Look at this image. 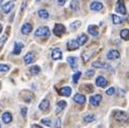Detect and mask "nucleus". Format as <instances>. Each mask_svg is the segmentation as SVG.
<instances>
[{"mask_svg": "<svg viewBox=\"0 0 129 128\" xmlns=\"http://www.w3.org/2000/svg\"><path fill=\"white\" fill-rule=\"evenodd\" d=\"M22 48H23V44H22V43H20V42H15V43H14V48H13V54H14V55L20 54Z\"/></svg>", "mask_w": 129, "mask_h": 128, "instance_id": "nucleus-19", "label": "nucleus"}, {"mask_svg": "<svg viewBox=\"0 0 129 128\" xmlns=\"http://www.w3.org/2000/svg\"><path fill=\"white\" fill-rule=\"evenodd\" d=\"M89 7H90V9L93 10V11H100V10L103 9L104 5H103L101 2H99V1H93V2L90 3V6H89Z\"/></svg>", "mask_w": 129, "mask_h": 128, "instance_id": "nucleus-11", "label": "nucleus"}, {"mask_svg": "<svg viewBox=\"0 0 129 128\" xmlns=\"http://www.w3.org/2000/svg\"><path fill=\"white\" fill-rule=\"evenodd\" d=\"M80 24H81L80 21H74V22H72V23L70 24V28H71L72 30H76V29L80 26Z\"/></svg>", "mask_w": 129, "mask_h": 128, "instance_id": "nucleus-31", "label": "nucleus"}, {"mask_svg": "<svg viewBox=\"0 0 129 128\" xmlns=\"http://www.w3.org/2000/svg\"><path fill=\"white\" fill-rule=\"evenodd\" d=\"M36 57H35V54L31 53V52H28L25 54V56L23 57V60H24V63L25 64H31L34 61H35Z\"/></svg>", "mask_w": 129, "mask_h": 128, "instance_id": "nucleus-9", "label": "nucleus"}, {"mask_svg": "<svg viewBox=\"0 0 129 128\" xmlns=\"http://www.w3.org/2000/svg\"><path fill=\"white\" fill-rule=\"evenodd\" d=\"M87 40H88L87 36H86L85 34H82V35H80V36L78 37V39H77V42H78L79 46H83V45H84V44L87 42Z\"/></svg>", "mask_w": 129, "mask_h": 128, "instance_id": "nucleus-25", "label": "nucleus"}, {"mask_svg": "<svg viewBox=\"0 0 129 128\" xmlns=\"http://www.w3.org/2000/svg\"><path fill=\"white\" fill-rule=\"evenodd\" d=\"M10 69L9 65H7V64H2L0 63V72H6Z\"/></svg>", "mask_w": 129, "mask_h": 128, "instance_id": "nucleus-30", "label": "nucleus"}, {"mask_svg": "<svg viewBox=\"0 0 129 128\" xmlns=\"http://www.w3.org/2000/svg\"><path fill=\"white\" fill-rule=\"evenodd\" d=\"M2 121L5 123V124H9L11 121H12V115H11V113H9V112H4L3 114H2Z\"/></svg>", "mask_w": 129, "mask_h": 128, "instance_id": "nucleus-20", "label": "nucleus"}, {"mask_svg": "<svg viewBox=\"0 0 129 128\" xmlns=\"http://www.w3.org/2000/svg\"><path fill=\"white\" fill-rule=\"evenodd\" d=\"M1 31H2V25H1V23H0V34H1Z\"/></svg>", "mask_w": 129, "mask_h": 128, "instance_id": "nucleus-41", "label": "nucleus"}, {"mask_svg": "<svg viewBox=\"0 0 129 128\" xmlns=\"http://www.w3.org/2000/svg\"><path fill=\"white\" fill-rule=\"evenodd\" d=\"M120 37L121 39L125 40V41H128L129 40V29L128 28H124L120 31Z\"/></svg>", "mask_w": 129, "mask_h": 128, "instance_id": "nucleus-24", "label": "nucleus"}, {"mask_svg": "<svg viewBox=\"0 0 129 128\" xmlns=\"http://www.w3.org/2000/svg\"><path fill=\"white\" fill-rule=\"evenodd\" d=\"M78 47H79V44L76 40H69L67 42V49L69 51H74V50L78 49Z\"/></svg>", "mask_w": 129, "mask_h": 128, "instance_id": "nucleus-8", "label": "nucleus"}, {"mask_svg": "<svg viewBox=\"0 0 129 128\" xmlns=\"http://www.w3.org/2000/svg\"><path fill=\"white\" fill-rule=\"evenodd\" d=\"M51 56H52V59H54V60H59V59L62 58V52H61V50H60L59 48H55V49L52 50Z\"/></svg>", "mask_w": 129, "mask_h": 128, "instance_id": "nucleus-16", "label": "nucleus"}, {"mask_svg": "<svg viewBox=\"0 0 129 128\" xmlns=\"http://www.w3.org/2000/svg\"><path fill=\"white\" fill-rule=\"evenodd\" d=\"M31 128H43V127L39 126L38 124H34V125H31Z\"/></svg>", "mask_w": 129, "mask_h": 128, "instance_id": "nucleus-40", "label": "nucleus"}, {"mask_svg": "<svg viewBox=\"0 0 129 128\" xmlns=\"http://www.w3.org/2000/svg\"><path fill=\"white\" fill-rule=\"evenodd\" d=\"M33 30V26H31L30 23H24L22 26H21V34L22 35H28L30 34V31Z\"/></svg>", "mask_w": 129, "mask_h": 128, "instance_id": "nucleus-15", "label": "nucleus"}, {"mask_svg": "<svg viewBox=\"0 0 129 128\" xmlns=\"http://www.w3.org/2000/svg\"><path fill=\"white\" fill-rule=\"evenodd\" d=\"M67 62L70 64V66H71L73 69H75V68L77 67V58H76V57H72V56L68 57V58H67Z\"/></svg>", "mask_w": 129, "mask_h": 128, "instance_id": "nucleus-22", "label": "nucleus"}, {"mask_svg": "<svg viewBox=\"0 0 129 128\" xmlns=\"http://www.w3.org/2000/svg\"><path fill=\"white\" fill-rule=\"evenodd\" d=\"M55 1H56L59 5H64V4H65V2H66V0H55Z\"/></svg>", "mask_w": 129, "mask_h": 128, "instance_id": "nucleus-38", "label": "nucleus"}, {"mask_svg": "<svg viewBox=\"0 0 129 128\" xmlns=\"http://www.w3.org/2000/svg\"><path fill=\"white\" fill-rule=\"evenodd\" d=\"M116 11L119 12L120 14H126V7L124 0H118L116 3Z\"/></svg>", "mask_w": 129, "mask_h": 128, "instance_id": "nucleus-4", "label": "nucleus"}, {"mask_svg": "<svg viewBox=\"0 0 129 128\" xmlns=\"http://www.w3.org/2000/svg\"><path fill=\"white\" fill-rule=\"evenodd\" d=\"M26 111H27V110H26V108H22V109H21V114H22V116H23V117H25V116H26Z\"/></svg>", "mask_w": 129, "mask_h": 128, "instance_id": "nucleus-39", "label": "nucleus"}, {"mask_svg": "<svg viewBox=\"0 0 129 128\" xmlns=\"http://www.w3.org/2000/svg\"><path fill=\"white\" fill-rule=\"evenodd\" d=\"M65 31H66V28L62 23H56L54 28H53V33L57 37H62L64 34H65Z\"/></svg>", "mask_w": 129, "mask_h": 128, "instance_id": "nucleus-3", "label": "nucleus"}, {"mask_svg": "<svg viewBox=\"0 0 129 128\" xmlns=\"http://www.w3.org/2000/svg\"><path fill=\"white\" fill-rule=\"evenodd\" d=\"M69 7H70V9L71 10H73V11H78L79 10V2H78V0H72V1L70 2V4H69Z\"/></svg>", "mask_w": 129, "mask_h": 128, "instance_id": "nucleus-23", "label": "nucleus"}, {"mask_svg": "<svg viewBox=\"0 0 129 128\" xmlns=\"http://www.w3.org/2000/svg\"><path fill=\"white\" fill-rule=\"evenodd\" d=\"M6 39H7V36L6 35H3L1 40H0V48H2V46L4 45V43L6 42Z\"/></svg>", "mask_w": 129, "mask_h": 128, "instance_id": "nucleus-34", "label": "nucleus"}, {"mask_svg": "<svg viewBox=\"0 0 129 128\" xmlns=\"http://www.w3.org/2000/svg\"><path fill=\"white\" fill-rule=\"evenodd\" d=\"M13 7H14V3L12 2V1H8V2H6L5 4H3L2 5V11L4 12V13H9L12 9H13Z\"/></svg>", "mask_w": 129, "mask_h": 128, "instance_id": "nucleus-7", "label": "nucleus"}, {"mask_svg": "<svg viewBox=\"0 0 129 128\" xmlns=\"http://www.w3.org/2000/svg\"><path fill=\"white\" fill-rule=\"evenodd\" d=\"M71 91H72V89L69 86H64V87H61L59 89V93L64 95V97H69V95L71 94Z\"/></svg>", "mask_w": 129, "mask_h": 128, "instance_id": "nucleus-18", "label": "nucleus"}, {"mask_svg": "<svg viewBox=\"0 0 129 128\" xmlns=\"http://www.w3.org/2000/svg\"><path fill=\"white\" fill-rule=\"evenodd\" d=\"M102 99H103V97L101 94H94V95H92V97L89 98V103H90V105H92L94 107H98L100 105Z\"/></svg>", "mask_w": 129, "mask_h": 128, "instance_id": "nucleus-5", "label": "nucleus"}, {"mask_svg": "<svg viewBox=\"0 0 129 128\" xmlns=\"http://www.w3.org/2000/svg\"><path fill=\"white\" fill-rule=\"evenodd\" d=\"M93 74H94V71L93 70H87L85 72V76L86 77H91V76H93Z\"/></svg>", "mask_w": 129, "mask_h": 128, "instance_id": "nucleus-37", "label": "nucleus"}, {"mask_svg": "<svg viewBox=\"0 0 129 128\" xmlns=\"http://www.w3.org/2000/svg\"><path fill=\"white\" fill-rule=\"evenodd\" d=\"M0 128H1V124H0Z\"/></svg>", "mask_w": 129, "mask_h": 128, "instance_id": "nucleus-43", "label": "nucleus"}, {"mask_svg": "<svg viewBox=\"0 0 129 128\" xmlns=\"http://www.w3.org/2000/svg\"><path fill=\"white\" fill-rule=\"evenodd\" d=\"M112 19H113V23L114 24H119L122 22V18L116 14H112Z\"/></svg>", "mask_w": 129, "mask_h": 128, "instance_id": "nucleus-29", "label": "nucleus"}, {"mask_svg": "<svg viewBox=\"0 0 129 128\" xmlns=\"http://www.w3.org/2000/svg\"><path fill=\"white\" fill-rule=\"evenodd\" d=\"M54 126H55L56 128H60V127H61V119H60V118H57V119H56Z\"/></svg>", "mask_w": 129, "mask_h": 128, "instance_id": "nucleus-35", "label": "nucleus"}, {"mask_svg": "<svg viewBox=\"0 0 129 128\" xmlns=\"http://www.w3.org/2000/svg\"><path fill=\"white\" fill-rule=\"evenodd\" d=\"M39 109H40L41 111H43V112L48 111V110L50 109V102H49L47 99L43 100V101L40 103V105H39Z\"/></svg>", "mask_w": 129, "mask_h": 128, "instance_id": "nucleus-13", "label": "nucleus"}, {"mask_svg": "<svg viewBox=\"0 0 129 128\" xmlns=\"http://www.w3.org/2000/svg\"><path fill=\"white\" fill-rule=\"evenodd\" d=\"M2 2H3V0H0V4H1Z\"/></svg>", "mask_w": 129, "mask_h": 128, "instance_id": "nucleus-42", "label": "nucleus"}, {"mask_svg": "<svg viewBox=\"0 0 129 128\" xmlns=\"http://www.w3.org/2000/svg\"><path fill=\"white\" fill-rule=\"evenodd\" d=\"M66 107V102L65 101H59L56 105V114H59L62 110H64Z\"/></svg>", "mask_w": 129, "mask_h": 128, "instance_id": "nucleus-21", "label": "nucleus"}, {"mask_svg": "<svg viewBox=\"0 0 129 128\" xmlns=\"http://www.w3.org/2000/svg\"><path fill=\"white\" fill-rule=\"evenodd\" d=\"M95 84L99 87H106L108 85V80L103 76H98L95 79Z\"/></svg>", "mask_w": 129, "mask_h": 128, "instance_id": "nucleus-6", "label": "nucleus"}, {"mask_svg": "<svg viewBox=\"0 0 129 128\" xmlns=\"http://www.w3.org/2000/svg\"><path fill=\"white\" fill-rule=\"evenodd\" d=\"M41 122L44 124V125H47V126H52V123L50 121V119H42Z\"/></svg>", "mask_w": 129, "mask_h": 128, "instance_id": "nucleus-33", "label": "nucleus"}, {"mask_svg": "<svg viewBox=\"0 0 129 128\" xmlns=\"http://www.w3.org/2000/svg\"><path fill=\"white\" fill-rule=\"evenodd\" d=\"M120 57V53L117 50H110L107 54V58L109 60H116Z\"/></svg>", "mask_w": 129, "mask_h": 128, "instance_id": "nucleus-10", "label": "nucleus"}, {"mask_svg": "<svg viewBox=\"0 0 129 128\" xmlns=\"http://www.w3.org/2000/svg\"><path fill=\"white\" fill-rule=\"evenodd\" d=\"M114 118L119 122H127L129 120V115L124 111H117L114 113Z\"/></svg>", "mask_w": 129, "mask_h": 128, "instance_id": "nucleus-2", "label": "nucleus"}, {"mask_svg": "<svg viewBox=\"0 0 129 128\" xmlns=\"http://www.w3.org/2000/svg\"><path fill=\"white\" fill-rule=\"evenodd\" d=\"M38 15L43 19H48L49 18V12L46 9H40L38 11Z\"/></svg>", "mask_w": 129, "mask_h": 128, "instance_id": "nucleus-26", "label": "nucleus"}, {"mask_svg": "<svg viewBox=\"0 0 129 128\" xmlns=\"http://www.w3.org/2000/svg\"><path fill=\"white\" fill-rule=\"evenodd\" d=\"M50 36V29L48 26H40L35 31V37L38 38H48Z\"/></svg>", "mask_w": 129, "mask_h": 128, "instance_id": "nucleus-1", "label": "nucleus"}, {"mask_svg": "<svg viewBox=\"0 0 129 128\" xmlns=\"http://www.w3.org/2000/svg\"><path fill=\"white\" fill-rule=\"evenodd\" d=\"M83 120L85 122H87V123H90V122H92V121L95 120V117L93 115H91V114H86V115L83 116Z\"/></svg>", "mask_w": 129, "mask_h": 128, "instance_id": "nucleus-28", "label": "nucleus"}, {"mask_svg": "<svg viewBox=\"0 0 129 128\" xmlns=\"http://www.w3.org/2000/svg\"><path fill=\"white\" fill-rule=\"evenodd\" d=\"M92 67L93 68H99V69H107L110 66L107 63H104V62H101V61H95V62L92 63Z\"/></svg>", "mask_w": 129, "mask_h": 128, "instance_id": "nucleus-14", "label": "nucleus"}, {"mask_svg": "<svg viewBox=\"0 0 129 128\" xmlns=\"http://www.w3.org/2000/svg\"><path fill=\"white\" fill-rule=\"evenodd\" d=\"M107 94H109V95H112V94H114L115 93V87H110L109 89H107Z\"/></svg>", "mask_w": 129, "mask_h": 128, "instance_id": "nucleus-36", "label": "nucleus"}, {"mask_svg": "<svg viewBox=\"0 0 129 128\" xmlns=\"http://www.w3.org/2000/svg\"><path fill=\"white\" fill-rule=\"evenodd\" d=\"M87 30H88V33H89L91 36H93V37L99 36V27L96 26V25H93V24L88 25Z\"/></svg>", "mask_w": 129, "mask_h": 128, "instance_id": "nucleus-17", "label": "nucleus"}, {"mask_svg": "<svg viewBox=\"0 0 129 128\" xmlns=\"http://www.w3.org/2000/svg\"><path fill=\"white\" fill-rule=\"evenodd\" d=\"M80 75H81V72H80V71H77V72L72 76V81H73V83H77V81H78Z\"/></svg>", "mask_w": 129, "mask_h": 128, "instance_id": "nucleus-32", "label": "nucleus"}, {"mask_svg": "<svg viewBox=\"0 0 129 128\" xmlns=\"http://www.w3.org/2000/svg\"><path fill=\"white\" fill-rule=\"evenodd\" d=\"M73 100H74V102L75 103H77V104H80V105H83L85 102H86V99H85V97L83 94H81V93H76L74 97H73Z\"/></svg>", "mask_w": 129, "mask_h": 128, "instance_id": "nucleus-12", "label": "nucleus"}, {"mask_svg": "<svg viewBox=\"0 0 129 128\" xmlns=\"http://www.w3.org/2000/svg\"><path fill=\"white\" fill-rule=\"evenodd\" d=\"M29 72L33 75H37V74H39L41 72V68L38 65H34V66H31L29 68Z\"/></svg>", "mask_w": 129, "mask_h": 128, "instance_id": "nucleus-27", "label": "nucleus"}]
</instances>
